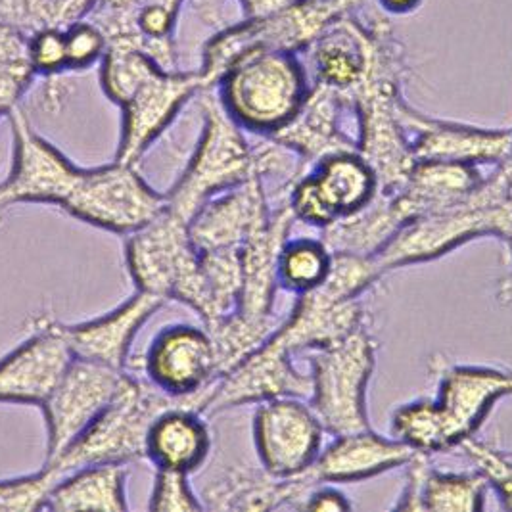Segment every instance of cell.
<instances>
[{
    "instance_id": "obj_16",
    "label": "cell",
    "mask_w": 512,
    "mask_h": 512,
    "mask_svg": "<svg viewBox=\"0 0 512 512\" xmlns=\"http://www.w3.org/2000/svg\"><path fill=\"white\" fill-rule=\"evenodd\" d=\"M71 359L64 325L39 317L24 342L0 359V403L41 407Z\"/></svg>"
},
{
    "instance_id": "obj_34",
    "label": "cell",
    "mask_w": 512,
    "mask_h": 512,
    "mask_svg": "<svg viewBox=\"0 0 512 512\" xmlns=\"http://www.w3.org/2000/svg\"><path fill=\"white\" fill-rule=\"evenodd\" d=\"M280 323H257L233 311L217 323L206 326L215 350L217 378L233 371L238 363L261 348L273 336Z\"/></svg>"
},
{
    "instance_id": "obj_28",
    "label": "cell",
    "mask_w": 512,
    "mask_h": 512,
    "mask_svg": "<svg viewBox=\"0 0 512 512\" xmlns=\"http://www.w3.org/2000/svg\"><path fill=\"white\" fill-rule=\"evenodd\" d=\"M211 453V430L206 417L192 407H175L160 415L146 440V459L156 468L187 474L198 472Z\"/></svg>"
},
{
    "instance_id": "obj_3",
    "label": "cell",
    "mask_w": 512,
    "mask_h": 512,
    "mask_svg": "<svg viewBox=\"0 0 512 512\" xmlns=\"http://www.w3.org/2000/svg\"><path fill=\"white\" fill-rule=\"evenodd\" d=\"M204 401V396H171L148 378L127 373L93 424L56 461L45 465L56 466L66 476L83 466L131 465L146 459V440L156 419L175 407H192L202 413Z\"/></svg>"
},
{
    "instance_id": "obj_51",
    "label": "cell",
    "mask_w": 512,
    "mask_h": 512,
    "mask_svg": "<svg viewBox=\"0 0 512 512\" xmlns=\"http://www.w3.org/2000/svg\"><path fill=\"white\" fill-rule=\"evenodd\" d=\"M509 162H511V163H512V154H511V160H509Z\"/></svg>"
},
{
    "instance_id": "obj_11",
    "label": "cell",
    "mask_w": 512,
    "mask_h": 512,
    "mask_svg": "<svg viewBox=\"0 0 512 512\" xmlns=\"http://www.w3.org/2000/svg\"><path fill=\"white\" fill-rule=\"evenodd\" d=\"M380 192L373 167L359 152H340L313 163L294 183L288 204L296 221L326 229L365 208Z\"/></svg>"
},
{
    "instance_id": "obj_26",
    "label": "cell",
    "mask_w": 512,
    "mask_h": 512,
    "mask_svg": "<svg viewBox=\"0 0 512 512\" xmlns=\"http://www.w3.org/2000/svg\"><path fill=\"white\" fill-rule=\"evenodd\" d=\"M321 482L311 470L300 476L280 478L269 474L263 466L231 468L221 478L204 489L200 497L206 509L215 511H273V509H302L309 491Z\"/></svg>"
},
{
    "instance_id": "obj_32",
    "label": "cell",
    "mask_w": 512,
    "mask_h": 512,
    "mask_svg": "<svg viewBox=\"0 0 512 512\" xmlns=\"http://www.w3.org/2000/svg\"><path fill=\"white\" fill-rule=\"evenodd\" d=\"M392 434L424 455L457 451V442L436 399H415L397 407Z\"/></svg>"
},
{
    "instance_id": "obj_22",
    "label": "cell",
    "mask_w": 512,
    "mask_h": 512,
    "mask_svg": "<svg viewBox=\"0 0 512 512\" xmlns=\"http://www.w3.org/2000/svg\"><path fill=\"white\" fill-rule=\"evenodd\" d=\"M348 112L351 106L346 94L315 81L298 114L271 137L292 148L311 167L332 154L357 152V140L342 127Z\"/></svg>"
},
{
    "instance_id": "obj_18",
    "label": "cell",
    "mask_w": 512,
    "mask_h": 512,
    "mask_svg": "<svg viewBox=\"0 0 512 512\" xmlns=\"http://www.w3.org/2000/svg\"><path fill=\"white\" fill-rule=\"evenodd\" d=\"M403 125L411 137L415 162L501 165L512 154V129H488L461 121L430 117L403 106Z\"/></svg>"
},
{
    "instance_id": "obj_6",
    "label": "cell",
    "mask_w": 512,
    "mask_h": 512,
    "mask_svg": "<svg viewBox=\"0 0 512 512\" xmlns=\"http://www.w3.org/2000/svg\"><path fill=\"white\" fill-rule=\"evenodd\" d=\"M202 135L177 183L169 188L167 208L190 221L210 198L257 177L256 142L227 114L213 89L198 94Z\"/></svg>"
},
{
    "instance_id": "obj_23",
    "label": "cell",
    "mask_w": 512,
    "mask_h": 512,
    "mask_svg": "<svg viewBox=\"0 0 512 512\" xmlns=\"http://www.w3.org/2000/svg\"><path fill=\"white\" fill-rule=\"evenodd\" d=\"M163 298L137 290L114 311L77 325H64L73 357L96 361L125 371L131 346L140 332L163 305Z\"/></svg>"
},
{
    "instance_id": "obj_38",
    "label": "cell",
    "mask_w": 512,
    "mask_h": 512,
    "mask_svg": "<svg viewBox=\"0 0 512 512\" xmlns=\"http://www.w3.org/2000/svg\"><path fill=\"white\" fill-rule=\"evenodd\" d=\"M457 451L476 466L488 480L489 488L497 491L501 505L512 511V457L509 451H499L474 436L466 438Z\"/></svg>"
},
{
    "instance_id": "obj_29",
    "label": "cell",
    "mask_w": 512,
    "mask_h": 512,
    "mask_svg": "<svg viewBox=\"0 0 512 512\" xmlns=\"http://www.w3.org/2000/svg\"><path fill=\"white\" fill-rule=\"evenodd\" d=\"M484 175L476 165L449 162H417L405 183L394 190L407 221L432 211L443 210L482 183Z\"/></svg>"
},
{
    "instance_id": "obj_36",
    "label": "cell",
    "mask_w": 512,
    "mask_h": 512,
    "mask_svg": "<svg viewBox=\"0 0 512 512\" xmlns=\"http://www.w3.org/2000/svg\"><path fill=\"white\" fill-rule=\"evenodd\" d=\"M93 0H0V22L14 25L27 35L68 25L87 16Z\"/></svg>"
},
{
    "instance_id": "obj_40",
    "label": "cell",
    "mask_w": 512,
    "mask_h": 512,
    "mask_svg": "<svg viewBox=\"0 0 512 512\" xmlns=\"http://www.w3.org/2000/svg\"><path fill=\"white\" fill-rule=\"evenodd\" d=\"M29 64L37 77L54 79L71 73L68 64L66 31L60 27H45L29 35Z\"/></svg>"
},
{
    "instance_id": "obj_9",
    "label": "cell",
    "mask_w": 512,
    "mask_h": 512,
    "mask_svg": "<svg viewBox=\"0 0 512 512\" xmlns=\"http://www.w3.org/2000/svg\"><path fill=\"white\" fill-rule=\"evenodd\" d=\"M62 210L96 229L129 236L167 210V194L144 181L139 165L114 160L85 169Z\"/></svg>"
},
{
    "instance_id": "obj_17",
    "label": "cell",
    "mask_w": 512,
    "mask_h": 512,
    "mask_svg": "<svg viewBox=\"0 0 512 512\" xmlns=\"http://www.w3.org/2000/svg\"><path fill=\"white\" fill-rule=\"evenodd\" d=\"M428 371L438 380L436 403L442 409L457 447L474 436L493 405L512 397V371L486 365H457L442 353L428 359Z\"/></svg>"
},
{
    "instance_id": "obj_4",
    "label": "cell",
    "mask_w": 512,
    "mask_h": 512,
    "mask_svg": "<svg viewBox=\"0 0 512 512\" xmlns=\"http://www.w3.org/2000/svg\"><path fill=\"white\" fill-rule=\"evenodd\" d=\"M311 85L294 52L252 50L213 87L227 114L250 135L271 137L298 114Z\"/></svg>"
},
{
    "instance_id": "obj_48",
    "label": "cell",
    "mask_w": 512,
    "mask_h": 512,
    "mask_svg": "<svg viewBox=\"0 0 512 512\" xmlns=\"http://www.w3.org/2000/svg\"><path fill=\"white\" fill-rule=\"evenodd\" d=\"M424 0H378V6L390 16H409L417 12Z\"/></svg>"
},
{
    "instance_id": "obj_46",
    "label": "cell",
    "mask_w": 512,
    "mask_h": 512,
    "mask_svg": "<svg viewBox=\"0 0 512 512\" xmlns=\"http://www.w3.org/2000/svg\"><path fill=\"white\" fill-rule=\"evenodd\" d=\"M188 2L192 4V10L202 24L215 27L217 31L229 25L225 22L227 0H188Z\"/></svg>"
},
{
    "instance_id": "obj_25",
    "label": "cell",
    "mask_w": 512,
    "mask_h": 512,
    "mask_svg": "<svg viewBox=\"0 0 512 512\" xmlns=\"http://www.w3.org/2000/svg\"><path fill=\"white\" fill-rule=\"evenodd\" d=\"M417 455L419 451L407 443L380 436L373 428H365L334 436V442L321 449L309 470L321 484H350L405 468Z\"/></svg>"
},
{
    "instance_id": "obj_41",
    "label": "cell",
    "mask_w": 512,
    "mask_h": 512,
    "mask_svg": "<svg viewBox=\"0 0 512 512\" xmlns=\"http://www.w3.org/2000/svg\"><path fill=\"white\" fill-rule=\"evenodd\" d=\"M64 31L70 71L87 70L96 62H102L108 50V39L98 25L87 18H81L68 25Z\"/></svg>"
},
{
    "instance_id": "obj_50",
    "label": "cell",
    "mask_w": 512,
    "mask_h": 512,
    "mask_svg": "<svg viewBox=\"0 0 512 512\" xmlns=\"http://www.w3.org/2000/svg\"><path fill=\"white\" fill-rule=\"evenodd\" d=\"M509 455H511V457H512V451H509Z\"/></svg>"
},
{
    "instance_id": "obj_44",
    "label": "cell",
    "mask_w": 512,
    "mask_h": 512,
    "mask_svg": "<svg viewBox=\"0 0 512 512\" xmlns=\"http://www.w3.org/2000/svg\"><path fill=\"white\" fill-rule=\"evenodd\" d=\"M0 64H29V35L0 22Z\"/></svg>"
},
{
    "instance_id": "obj_21",
    "label": "cell",
    "mask_w": 512,
    "mask_h": 512,
    "mask_svg": "<svg viewBox=\"0 0 512 512\" xmlns=\"http://www.w3.org/2000/svg\"><path fill=\"white\" fill-rule=\"evenodd\" d=\"M271 200L261 179H250L202 204L188 221L196 252L242 250L246 238L271 213Z\"/></svg>"
},
{
    "instance_id": "obj_43",
    "label": "cell",
    "mask_w": 512,
    "mask_h": 512,
    "mask_svg": "<svg viewBox=\"0 0 512 512\" xmlns=\"http://www.w3.org/2000/svg\"><path fill=\"white\" fill-rule=\"evenodd\" d=\"M430 468V455L424 453H419L405 466V484L394 503L396 511H422V491Z\"/></svg>"
},
{
    "instance_id": "obj_49",
    "label": "cell",
    "mask_w": 512,
    "mask_h": 512,
    "mask_svg": "<svg viewBox=\"0 0 512 512\" xmlns=\"http://www.w3.org/2000/svg\"><path fill=\"white\" fill-rule=\"evenodd\" d=\"M505 244L509 246V254H511L512 259V233L505 238ZM497 300L501 305H512V267L511 271H509V275L507 277H503L501 282H499V286H497Z\"/></svg>"
},
{
    "instance_id": "obj_7",
    "label": "cell",
    "mask_w": 512,
    "mask_h": 512,
    "mask_svg": "<svg viewBox=\"0 0 512 512\" xmlns=\"http://www.w3.org/2000/svg\"><path fill=\"white\" fill-rule=\"evenodd\" d=\"M378 344L367 325L321 350L309 351V405L326 434L342 436L371 428L367 390L376 367Z\"/></svg>"
},
{
    "instance_id": "obj_13",
    "label": "cell",
    "mask_w": 512,
    "mask_h": 512,
    "mask_svg": "<svg viewBox=\"0 0 512 512\" xmlns=\"http://www.w3.org/2000/svg\"><path fill=\"white\" fill-rule=\"evenodd\" d=\"M325 428L303 397H277L257 403L254 443L261 466L280 478L307 472L317 461Z\"/></svg>"
},
{
    "instance_id": "obj_2",
    "label": "cell",
    "mask_w": 512,
    "mask_h": 512,
    "mask_svg": "<svg viewBox=\"0 0 512 512\" xmlns=\"http://www.w3.org/2000/svg\"><path fill=\"white\" fill-rule=\"evenodd\" d=\"M512 233V163L495 171L459 202L407 223L374 256L384 273L447 256L478 238Z\"/></svg>"
},
{
    "instance_id": "obj_19",
    "label": "cell",
    "mask_w": 512,
    "mask_h": 512,
    "mask_svg": "<svg viewBox=\"0 0 512 512\" xmlns=\"http://www.w3.org/2000/svg\"><path fill=\"white\" fill-rule=\"evenodd\" d=\"M144 374L163 392L177 397H208L217 363L206 326L163 328L144 355ZM206 403V401H204Z\"/></svg>"
},
{
    "instance_id": "obj_24",
    "label": "cell",
    "mask_w": 512,
    "mask_h": 512,
    "mask_svg": "<svg viewBox=\"0 0 512 512\" xmlns=\"http://www.w3.org/2000/svg\"><path fill=\"white\" fill-rule=\"evenodd\" d=\"M367 325L361 300H342L323 286L298 294L292 313L273 332V338L294 353L332 346Z\"/></svg>"
},
{
    "instance_id": "obj_5",
    "label": "cell",
    "mask_w": 512,
    "mask_h": 512,
    "mask_svg": "<svg viewBox=\"0 0 512 512\" xmlns=\"http://www.w3.org/2000/svg\"><path fill=\"white\" fill-rule=\"evenodd\" d=\"M369 0H294L279 12L219 29L202 50L198 73L213 89L234 62L252 50L307 52L330 25L363 8Z\"/></svg>"
},
{
    "instance_id": "obj_35",
    "label": "cell",
    "mask_w": 512,
    "mask_h": 512,
    "mask_svg": "<svg viewBox=\"0 0 512 512\" xmlns=\"http://www.w3.org/2000/svg\"><path fill=\"white\" fill-rule=\"evenodd\" d=\"M332 252L321 238L286 240L279 257L280 288L292 294H305L325 282Z\"/></svg>"
},
{
    "instance_id": "obj_20",
    "label": "cell",
    "mask_w": 512,
    "mask_h": 512,
    "mask_svg": "<svg viewBox=\"0 0 512 512\" xmlns=\"http://www.w3.org/2000/svg\"><path fill=\"white\" fill-rule=\"evenodd\" d=\"M294 221L288 200L280 202L242 244V288L234 309L242 317L257 323H280L275 315V294L280 288L279 257Z\"/></svg>"
},
{
    "instance_id": "obj_39",
    "label": "cell",
    "mask_w": 512,
    "mask_h": 512,
    "mask_svg": "<svg viewBox=\"0 0 512 512\" xmlns=\"http://www.w3.org/2000/svg\"><path fill=\"white\" fill-rule=\"evenodd\" d=\"M187 472L156 468L154 489L148 501V509L156 512L206 511L202 499L192 491Z\"/></svg>"
},
{
    "instance_id": "obj_10",
    "label": "cell",
    "mask_w": 512,
    "mask_h": 512,
    "mask_svg": "<svg viewBox=\"0 0 512 512\" xmlns=\"http://www.w3.org/2000/svg\"><path fill=\"white\" fill-rule=\"evenodd\" d=\"M8 121L14 135V160L10 175L0 183V221L6 211L22 204H47L64 208L83 179L77 167L45 137H41L18 106Z\"/></svg>"
},
{
    "instance_id": "obj_30",
    "label": "cell",
    "mask_w": 512,
    "mask_h": 512,
    "mask_svg": "<svg viewBox=\"0 0 512 512\" xmlns=\"http://www.w3.org/2000/svg\"><path fill=\"white\" fill-rule=\"evenodd\" d=\"M407 223L396 194L380 190L365 208L323 229L321 240L330 252L374 257Z\"/></svg>"
},
{
    "instance_id": "obj_8",
    "label": "cell",
    "mask_w": 512,
    "mask_h": 512,
    "mask_svg": "<svg viewBox=\"0 0 512 512\" xmlns=\"http://www.w3.org/2000/svg\"><path fill=\"white\" fill-rule=\"evenodd\" d=\"M125 263L140 292L192 307L200 259L188 234V221L177 213L167 208L125 236Z\"/></svg>"
},
{
    "instance_id": "obj_42",
    "label": "cell",
    "mask_w": 512,
    "mask_h": 512,
    "mask_svg": "<svg viewBox=\"0 0 512 512\" xmlns=\"http://www.w3.org/2000/svg\"><path fill=\"white\" fill-rule=\"evenodd\" d=\"M37 73L31 64H0V117H8L31 87Z\"/></svg>"
},
{
    "instance_id": "obj_12",
    "label": "cell",
    "mask_w": 512,
    "mask_h": 512,
    "mask_svg": "<svg viewBox=\"0 0 512 512\" xmlns=\"http://www.w3.org/2000/svg\"><path fill=\"white\" fill-rule=\"evenodd\" d=\"M127 371L73 357L39 407L47 422V463L56 461L116 396Z\"/></svg>"
},
{
    "instance_id": "obj_31",
    "label": "cell",
    "mask_w": 512,
    "mask_h": 512,
    "mask_svg": "<svg viewBox=\"0 0 512 512\" xmlns=\"http://www.w3.org/2000/svg\"><path fill=\"white\" fill-rule=\"evenodd\" d=\"M129 465L104 463L68 472L52 489L47 511H127Z\"/></svg>"
},
{
    "instance_id": "obj_27",
    "label": "cell",
    "mask_w": 512,
    "mask_h": 512,
    "mask_svg": "<svg viewBox=\"0 0 512 512\" xmlns=\"http://www.w3.org/2000/svg\"><path fill=\"white\" fill-rule=\"evenodd\" d=\"M315 81L348 94L365 77L371 60V27L355 18V12L330 25L307 48Z\"/></svg>"
},
{
    "instance_id": "obj_37",
    "label": "cell",
    "mask_w": 512,
    "mask_h": 512,
    "mask_svg": "<svg viewBox=\"0 0 512 512\" xmlns=\"http://www.w3.org/2000/svg\"><path fill=\"white\" fill-rule=\"evenodd\" d=\"M64 474L56 466L45 465L39 472L0 480V511H41Z\"/></svg>"
},
{
    "instance_id": "obj_15",
    "label": "cell",
    "mask_w": 512,
    "mask_h": 512,
    "mask_svg": "<svg viewBox=\"0 0 512 512\" xmlns=\"http://www.w3.org/2000/svg\"><path fill=\"white\" fill-rule=\"evenodd\" d=\"M311 394V374L294 367L292 353L271 336L261 348L223 374L210 386L204 417H215L242 405H257L277 397H305Z\"/></svg>"
},
{
    "instance_id": "obj_45",
    "label": "cell",
    "mask_w": 512,
    "mask_h": 512,
    "mask_svg": "<svg viewBox=\"0 0 512 512\" xmlns=\"http://www.w3.org/2000/svg\"><path fill=\"white\" fill-rule=\"evenodd\" d=\"M303 511H350L353 509L350 499L334 488V484H319L309 491L303 501Z\"/></svg>"
},
{
    "instance_id": "obj_14",
    "label": "cell",
    "mask_w": 512,
    "mask_h": 512,
    "mask_svg": "<svg viewBox=\"0 0 512 512\" xmlns=\"http://www.w3.org/2000/svg\"><path fill=\"white\" fill-rule=\"evenodd\" d=\"M206 91L198 70L152 71L119 106L123 112L116 160L139 165L148 148L181 114L192 98Z\"/></svg>"
},
{
    "instance_id": "obj_33",
    "label": "cell",
    "mask_w": 512,
    "mask_h": 512,
    "mask_svg": "<svg viewBox=\"0 0 512 512\" xmlns=\"http://www.w3.org/2000/svg\"><path fill=\"white\" fill-rule=\"evenodd\" d=\"M488 488V480L478 470L476 472H440L432 466L424 482L422 511H482Z\"/></svg>"
},
{
    "instance_id": "obj_1",
    "label": "cell",
    "mask_w": 512,
    "mask_h": 512,
    "mask_svg": "<svg viewBox=\"0 0 512 512\" xmlns=\"http://www.w3.org/2000/svg\"><path fill=\"white\" fill-rule=\"evenodd\" d=\"M371 60L361 83L348 94L357 119V152L373 167L380 190L401 187L415 165L411 137L403 125L405 50L386 18H374Z\"/></svg>"
},
{
    "instance_id": "obj_47",
    "label": "cell",
    "mask_w": 512,
    "mask_h": 512,
    "mask_svg": "<svg viewBox=\"0 0 512 512\" xmlns=\"http://www.w3.org/2000/svg\"><path fill=\"white\" fill-rule=\"evenodd\" d=\"M238 2L244 10V18L252 20V18H263L273 12H279L294 0H238Z\"/></svg>"
}]
</instances>
